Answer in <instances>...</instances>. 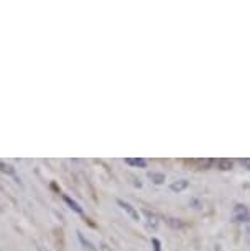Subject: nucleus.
I'll list each match as a JSON object with an SVG mask.
<instances>
[{
	"label": "nucleus",
	"instance_id": "obj_1",
	"mask_svg": "<svg viewBox=\"0 0 250 251\" xmlns=\"http://www.w3.org/2000/svg\"><path fill=\"white\" fill-rule=\"evenodd\" d=\"M249 208L244 205V203H237V205H234L232 208V220L240 224V222H247L249 220Z\"/></svg>",
	"mask_w": 250,
	"mask_h": 251
},
{
	"label": "nucleus",
	"instance_id": "obj_2",
	"mask_svg": "<svg viewBox=\"0 0 250 251\" xmlns=\"http://www.w3.org/2000/svg\"><path fill=\"white\" fill-rule=\"evenodd\" d=\"M117 203H119V205L122 207V210H125L127 214H129L132 219H134L135 222H139L140 220V214H139V210H137L135 207H132L129 202H125V201H122V199H119V201H117Z\"/></svg>",
	"mask_w": 250,
	"mask_h": 251
},
{
	"label": "nucleus",
	"instance_id": "obj_3",
	"mask_svg": "<svg viewBox=\"0 0 250 251\" xmlns=\"http://www.w3.org/2000/svg\"><path fill=\"white\" fill-rule=\"evenodd\" d=\"M143 215L147 217V225L148 228L152 230H157L158 228V224H160V219L155 212H150V210H143Z\"/></svg>",
	"mask_w": 250,
	"mask_h": 251
},
{
	"label": "nucleus",
	"instance_id": "obj_4",
	"mask_svg": "<svg viewBox=\"0 0 250 251\" xmlns=\"http://www.w3.org/2000/svg\"><path fill=\"white\" fill-rule=\"evenodd\" d=\"M188 187H190V181H188V179H180V181H174V182H171V186H169V189H171L173 192H183Z\"/></svg>",
	"mask_w": 250,
	"mask_h": 251
},
{
	"label": "nucleus",
	"instance_id": "obj_5",
	"mask_svg": "<svg viewBox=\"0 0 250 251\" xmlns=\"http://www.w3.org/2000/svg\"><path fill=\"white\" fill-rule=\"evenodd\" d=\"M125 163L130 166H135V168H147V161L141 158H127Z\"/></svg>",
	"mask_w": 250,
	"mask_h": 251
},
{
	"label": "nucleus",
	"instance_id": "obj_6",
	"mask_svg": "<svg viewBox=\"0 0 250 251\" xmlns=\"http://www.w3.org/2000/svg\"><path fill=\"white\" fill-rule=\"evenodd\" d=\"M63 199H64V202L69 205V208H73V210L78 212V214H83V208H81V205H79L76 201H73V199L68 197V196H63Z\"/></svg>",
	"mask_w": 250,
	"mask_h": 251
},
{
	"label": "nucleus",
	"instance_id": "obj_7",
	"mask_svg": "<svg viewBox=\"0 0 250 251\" xmlns=\"http://www.w3.org/2000/svg\"><path fill=\"white\" fill-rule=\"evenodd\" d=\"M218 166H219V169H222V171H229V169H232V166H234V161L232 159H219L218 161Z\"/></svg>",
	"mask_w": 250,
	"mask_h": 251
},
{
	"label": "nucleus",
	"instance_id": "obj_8",
	"mask_svg": "<svg viewBox=\"0 0 250 251\" xmlns=\"http://www.w3.org/2000/svg\"><path fill=\"white\" fill-rule=\"evenodd\" d=\"M165 222H167L169 226H173V228H183V226H185V224H183L180 219H171V217H167Z\"/></svg>",
	"mask_w": 250,
	"mask_h": 251
},
{
	"label": "nucleus",
	"instance_id": "obj_9",
	"mask_svg": "<svg viewBox=\"0 0 250 251\" xmlns=\"http://www.w3.org/2000/svg\"><path fill=\"white\" fill-rule=\"evenodd\" d=\"M148 177L152 179L155 184H163L165 179H167V177H165V174H162V173H150Z\"/></svg>",
	"mask_w": 250,
	"mask_h": 251
},
{
	"label": "nucleus",
	"instance_id": "obj_10",
	"mask_svg": "<svg viewBox=\"0 0 250 251\" xmlns=\"http://www.w3.org/2000/svg\"><path fill=\"white\" fill-rule=\"evenodd\" d=\"M0 171H2V173H7V174H10V176H15V169H13L10 164L2 163V161H0Z\"/></svg>",
	"mask_w": 250,
	"mask_h": 251
},
{
	"label": "nucleus",
	"instance_id": "obj_11",
	"mask_svg": "<svg viewBox=\"0 0 250 251\" xmlns=\"http://www.w3.org/2000/svg\"><path fill=\"white\" fill-rule=\"evenodd\" d=\"M79 240H81L83 241V243L84 245H86L87 246V248H91V250H96V246H94L92 243H91V241H89V240H86V238H84V236H83V233H81V231H79Z\"/></svg>",
	"mask_w": 250,
	"mask_h": 251
},
{
	"label": "nucleus",
	"instance_id": "obj_12",
	"mask_svg": "<svg viewBox=\"0 0 250 251\" xmlns=\"http://www.w3.org/2000/svg\"><path fill=\"white\" fill-rule=\"evenodd\" d=\"M152 245H153L155 251H162V243H160V240H158V238H153V240H152Z\"/></svg>",
	"mask_w": 250,
	"mask_h": 251
},
{
	"label": "nucleus",
	"instance_id": "obj_13",
	"mask_svg": "<svg viewBox=\"0 0 250 251\" xmlns=\"http://www.w3.org/2000/svg\"><path fill=\"white\" fill-rule=\"evenodd\" d=\"M240 164H242L245 169H250V158H242L240 159Z\"/></svg>",
	"mask_w": 250,
	"mask_h": 251
},
{
	"label": "nucleus",
	"instance_id": "obj_14",
	"mask_svg": "<svg viewBox=\"0 0 250 251\" xmlns=\"http://www.w3.org/2000/svg\"><path fill=\"white\" fill-rule=\"evenodd\" d=\"M101 251H114V250H112L111 246H107V245H102L101 246Z\"/></svg>",
	"mask_w": 250,
	"mask_h": 251
},
{
	"label": "nucleus",
	"instance_id": "obj_15",
	"mask_svg": "<svg viewBox=\"0 0 250 251\" xmlns=\"http://www.w3.org/2000/svg\"><path fill=\"white\" fill-rule=\"evenodd\" d=\"M38 251H51L48 248H45V246H38Z\"/></svg>",
	"mask_w": 250,
	"mask_h": 251
},
{
	"label": "nucleus",
	"instance_id": "obj_16",
	"mask_svg": "<svg viewBox=\"0 0 250 251\" xmlns=\"http://www.w3.org/2000/svg\"><path fill=\"white\" fill-rule=\"evenodd\" d=\"M216 251H222V250H221V246H216Z\"/></svg>",
	"mask_w": 250,
	"mask_h": 251
}]
</instances>
